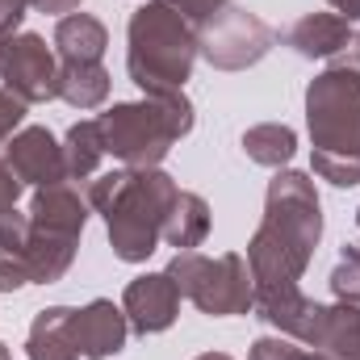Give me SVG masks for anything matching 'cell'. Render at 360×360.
I'll list each match as a JSON object with an SVG mask.
<instances>
[{
	"mask_svg": "<svg viewBox=\"0 0 360 360\" xmlns=\"http://www.w3.org/2000/svg\"><path fill=\"white\" fill-rule=\"evenodd\" d=\"M319 360H331V356H323V352H319Z\"/></svg>",
	"mask_w": 360,
	"mask_h": 360,
	"instance_id": "cell-35",
	"label": "cell"
},
{
	"mask_svg": "<svg viewBox=\"0 0 360 360\" xmlns=\"http://www.w3.org/2000/svg\"><path fill=\"white\" fill-rule=\"evenodd\" d=\"M105 160V134H101V122H76L63 139V164H68V180H89L96 176Z\"/></svg>",
	"mask_w": 360,
	"mask_h": 360,
	"instance_id": "cell-21",
	"label": "cell"
},
{
	"mask_svg": "<svg viewBox=\"0 0 360 360\" xmlns=\"http://www.w3.org/2000/svg\"><path fill=\"white\" fill-rule=\"evenodd\" d=\"M248 360H319V352H306V348H297L293 340H281V335H264V340L252 344Z\"/></svg>",
	"mask_w": 360,
	"mask_h": 360,
	"instance_id": "cell-23",
	"label": "cell"
},
{
	"mask_svg": "<svg viewBox=\"0 0 360 360\" xmlns=\"http://www.w3.org/2000/svg\"><path fill=\"white\" fill-rule=\"evenodd\" d=\"M25 4H30V8H38V13H63V17L80 8V0H25Z\"/></svg>",
	"mask_w": 360,
	"mask_h": 360,
	"instance_id": "cell-30",
	"label": "cell"
},
{
	"mask_svg": "<svg viewBox=\"0 0 360 360\" xmlns=\"http://www.w3.org/2000/svg\"><path fill=\"white\" fill-rule=\"evenodd\" d=\"M335 63H340V68H356L360 72V34H352V42L335 55Z\"/></svg>",
	"mask_w": 360,
	"mask_h": 360,
	"instance_id": "cell-31",
	"label": "cell"
},
{
	"mask_svg": "<svg viewBox=\"0 0 360 360\" xmlns=\"http://www.w3.org/2000/svg\"><path fill=\"white\" fill-rule=\"evenodd\" d=\"M323 235L319 193L306 172H276L269 180L264 222L248 243V269L256 289H293Z\"/></svg>",
	"mask_w": 360,
	"mask_h": 360,
	"instance_id": "cell-1",
	"label": "cell"
},
{
	"mask_svg": "<svg viewBox=\"0 0 360 360\" xmlns=\"http://www.w3.org/2000/svg\"><path fill=\"white\" fill-rule=\"evenodd\" d=\"M243 151H248V160H256L264 168H281V164L293 160L297 134L289 126H281V122H264V126H252L243 134Z\"/></svg>",
	"mask_w": 360,
	"mask_h": 360,
	"instance_id": "cell-22",
	"label": "cell"
},
{
	"mask_svg": "<svg viewBox=\"0 0 360 360\" xmlns=\"http://www.w3.org/2000/svg\"><path fill=\"white\" fill-rule=\"evenodd\" d=\"M0 84L17 92L25 105L59 96V63L38 34H13L0 42Z\"/></svg>",
	"mask_w": 360,
	"mask_h": 360,
	"instance_id": "cell-8",
	"label": "cell"
},
{
	"mask_svg": "<svg viewBox=\"0 0 360 360\" xmlns=\"http://www.w3.org/2000/svg\"><path fill=\"white\" fill-rule=\"evenodd\" d=\"M252 310H256V319H264L269 327H276L281 335H289V340H297V344H306V348H310L314 327H319V319H323V306L310 302L297 285H293V289H256Z\"/></svg>",
	"mask_w": 360,
	"mask_h": 360,
	"instance_id": "cell-12",
	"label": "cell"
},
{
	"mask_svg": "<svg viewBox=\"0 0 360 360\" xmlns=\"http://www.w3.org/2000/svg\"><path fill=\"white\" fill-rule=\"evenodd\" d=\"M84 218H89V197H80V188L72 180H59V184H42L34 193V205H30V222L42 226V231H59V235H76L84 231Z\"/></svg>",
	"mask_w": 360,
	"mask_h": 360,
	"instance_id": "cell-13",
	"label": "cell"
},
{
	"mask_svg": "<svg viewBox=\"0 0 360 360\" xmlns=\"http://www.w3.org/2000/svg\"><path fill=\"white\" fill-rule=\"evenodd\" d=\"M0 360H13V356H8V348H4V344H0Z\"/></svg>",
	"mask_w": 360,
	"mask_h": 360,
	"instance_id": "cell-34",
	"label": "cell"
},
{
	"mask_svg": "<svg viewBox=\"0 0 360 360\" xmlns=\"http://www.w3.org/2000/svg\"><path fill=\"white\" fill-rule=\"evenodd\" d=\"M96 122L105 134V155L122 160L126 168H160L172 143L193 130V105L184 92H168V96L113 105Z\"/></svg>",
	"mask_w": 360,
	"mask_h": 360,
	"instance_id": "cell-4",
	"label": "cell"
},
{
	"mask_svg": "<svg viewBox=\"0 0 360 360\" xmlns=\"http://www.w3.org/2000/svg\"><path fill=\"white\" fill-rule=\"evenodd\" d=\"M310 348L331 360H360V306H352V302L323 306Z\"/></svg>",
	"mask_w": 360,
	"mask_h": 360,
	"instance_id": "cell-16",
	"label": "cell"
},
{
	"mask_svg": "<svg viewBox=\"0 0 360 360\" xmlns=\"http://www.w3.org/2000/svg\"><path fill=\"white\" fill-rule=\"evenodd\" d=\"M272 42H276V34L269 25L235 4H222L210 21L197 25V55H205L218 72H243V68L260 63Z\"/></svg>",
	"mask_w": 360,
	"mask_h": 360,
	"instance_id": "cell-7",
	"label": "cell"
},
{
	"mask_svg": "<svg viewBox=\"0 0 360 360\" xmlns=\"http://www.w3.org/2000/svg\"><path fill=\"white\" fill-rule=\"evenodd\" d=\"M197 63V25L172 0H151L130 17V80L147 96L184 92V80Z\"/></svg>",
	"mask_w": 360,
	"mask_h": 360,
	"instance_id": "cell-3",
	"label": "cell"
},
{
	"mask_svg": "<svg viewBox=\"0 0 360 360\" xmlns=\"http://www.w3.org/2000/svg\"><path fill=\"white\" fill-rule=\"evenodd\" d=\"M72 344L84 360H105V356H117L126 348V335H130V323H126V310L96 297L89 302L84 310H72Z\"/></svg>",
	"mask_w": 360,
	"mask_h": 360,
	"instance_id": "cell-10",
	"label": "cell"
},
{
	"mask_svg": "<svg viewBox=\"0 0 360 360\" xmlns=\"http://www.w3.org/2000/svg\"><path fill=\"white\" fill-rule=\"evenodd\" d=\"M285 42L302 55V59H335L348 42H352V21H344L340 13H306Z\"/></svg>",
	"mask_w": 360,
	"mask_h": 360,
	"instance_id": "cell-14",
	"label": "cell"
},
{
	"mask_svg": "<svg viewBox=\"0 0 360 360\" xmlns=\"http://www.w3.org/2000/svg\"><path fill=\"white\" fill-rule=\"evenodd\" d=\"M331 289H335L340 302L360 306V260H352L348 252L340 256V264H335V272H331Z\"/></svg>",
	"mask_w": 360,
	"mask_h": 360,
	"instance_id": "cell-24",
	"label": "cell"
},
{
	"mask_svg": "<svg viewBox=\"0 0 360 360\" xmlns=\"http://www.w3.org/2000/svg\"><path fill=\"white\" fill-rule=\"evenodd\" d=\"M21 285H30V272L21 264V256L0 248V293H13V289H21Z\"/></svg>",
	"mask_w": 360,
	"mask_h": 360,
	"instance_id": "cell-27",
	"label": "cell"
},
{
	"mask_svg": "<svg viewBox=\"0 0 360 360\" xmlns=\"http://www.w3.org/2000/svg\"><path fill=\"white\" fill-rule=\"evenodd\" d=\"M172 4H176L193 25H201V21H210V17H214L222 4H231V0H172Z\"/></svg>",
	"mask_w": 360,
	"mask_h": 360,
	"instance_id": "cell-29",
	"label": "cell"
},
{
	"mask_svg": "<svg viewBox=\"0 0 360 360\" xmlns=\"http://www.w3.org/2000/svg\"><path fill=\"white\" fill-rule=\"evenodd\" d=\"M68 323H72V310H68V306L42 310V314L34 319V327H30V340H25L30 360H84L76 352V344H72Z\"/></svg>",
	"mask_w": 360,
	"mask_h": 360,
	"instance_id": "cell-18",
	"label": "cell"
},
{
	"mask_svg": "<svg viewBox=\"0 0 360 360\" xmlns=\"http://www.w3.org/2000/svg\"><path fill=\"white\" fill-rule=\"evenodd\" d=\"M314 172L340 188L360 184V72L331 68L306 89Z\"/></svg>",
	"mask_w": 360,
	"mask_h": 360,
	"instance_id": "cell-2",
	"label": "cell"
},
{
	"mask_svg": "<svg viewBox=\"0 0 360 360\" xmlns=\"http://www.w3.org/2000/svg\"><path fill=\"white\" fill-rule=\"evenodd\" d=\"M76 235H59V231H42V226H30V239H25V248L17 252L21 256V264L30 272V281H42V285H51V281H59L63 272L72 269V260H76Z\"/></svg>",
	"mask_w": 360,
	"mask_h": 360,
	"instance_id": "cell-15",
	"label": "cell"
},
{
	"mask_svg": "<svg viewBox=\"0 0 360 360\" xmlns=\"http://www.w3.org/2000/svg\"><path fill=\"white\" fill-rule=\"evenodd\" d=\"M122 310H126V323L130 331L139 335H160L176 323L180 310V289L168 272H147V276H134L122 293Z\"/></svg>",
	"mask_w": 360,
	"mask_h": 360,
	"instance_id": "cell-9",
	"label": "cell"
},
{
	"mask_svg": "<svg viewBox=\"0 0 360 360\" xmlns=\"http://www.w3.org/2000/svg\"><path fill=\"white\" fill-rule=\"evenodd\" d=\"M30 214H21V210H8V214H0V248L4 252H21L25 248V239H30Z\"/></svg>",
	"mask_w": 360,
	"mask_h": 360,
	"instance_id": "cell-25",
	"label": "cell"
},
{
	"mask_svg": "<svg viewBox=\"0 0 360 360\" xmlns=\"http://www.w3.org/2000/svg\"><path fill=\"white\" fill-rule=\"evenodd\" d=\"M105 46H109V30L96 17H89V13L59 17V25H55V51H59L63 63H101Z\"/></svg>",
	"mask_w": 360,
	"mask_h": 360,
	"instance_id": "cell-17",
	"label": "cell"
},
{
	"mask_svg": "<svg viewBox=\"0 0 360 360\" xmlns=\"http://www.w3.org/2000/svg\"><path fill=\"white\" fill-rule=\"evenodd\" d=\"M109 96V72L101 63H59V101L72 109H96Z\"/></svg>",
	"mask_w": 360,
	"mask_h": 360,
	"instance_id": "cell-20",
	"label": "cell"
},
{
	"mask_svg": "<svg viewBox=\"0 0 360 360\" xmlns=\"http://www.w3.org/2000/svg\"><path fill=\"white\" fill-rule=\"evenodd\" d=\"M344 21H360V0H327Z\"/></svg>",
	"mask_w": 360,
	"mask_h": 360,
	"instance_id": "cell-32",
	"label": "cell"
},
{
	"mask_svg": "<svg viewBox=\"0 0 360 360\" xmlns=\"http://www.w3.org/2000/svg\"><path fill=\"white\" fill-rule=\"evenodd\" d=\"M21 117H25V101H21L17 92L0 89V147L13 139V130L21 126Z\"/></svg>",
	"mask_w": 360,
	"mask_h": 360,
	"instance_id": "cell-26",
	"label": "cell"
},
{
	"mask_svg": "<svg viewBox=\"0 0 360 360\" xmlns=\"http://www.w3.org/2000/svg\"><path fill=\"white\" fill-rule=\"evenodd\" d=\"M197 360H231L226 352H205V356H197Z\"/></svg>",
	"mask_w": 360,
	"mask_h": 360,
	"instance_id": "cell-33",
	"label": "cell"
},
{
	"mask_svg": "<svg viewBox=\"0 0 360 360\" xmlns=\"http://www.w3.org/2000/svg\"><path fill=\"white\" fill-rule=\"evenodd\" d=\"M176 180L160 168H130V180L122 188V197L105 210L109 222V243L117 252V260L139 264L155 252V243L164 239V218L176 201Z\"/></svg>",
	"mask_w": 360,
	"mask_h": 360,
	"instance_id": "cell-5",
	"label": "cell"
},
{
	"mask_svg": "<svg viewBox=\"0 0 360 360\" xmlns=\"http://www.w3.org/2000/svg\"><path fill=\"white\" fill-rule=\"evenodd\" d=\"M4 160L17 172L21 184H59L68 180V164H63V147L51 139V130L42 126H25L4 143Z\"/></svg>",
	"mask_w": 360,
	"mask_h": 360,
	"instance_id": "cell-11",
	"label": "cell"
},
{
	"mask_svg": "<svg viewBox=\"0 0 360 360\" xmlns=\"http://www.w3.org/2000/svg\"><path fill=\"white\" fill-rule=\"evenodd\" d=\"M17 197H21V180L8 168V160H0V214L17 210Z\"/></svg>",
	"mask_w": 360,
	"mask_h": 360,
	"instance_id": "cell-28",
	"label": "cell"
},
{
	"mask_svg": "<svg viewBox=\"0 0 360 360\" xmlns=\"http://www.w3.org/2000/svg\"><path fill=\"white\" fill-rule=\"evenodd\" d=\"M168 276L176 281L180 297H188L205 314H248L256 297V281L243 256H201V252H176L168 264Z\"/></svg>",
	"mask_w": 360,
	"mask_h": 360,
	"instance_id": "cell-6",
	"label": "cell"
},
{
	"mask_svg": "<svg viewBox=\"0 0 360 360\" xmlns=\"http://www.w3.org/2000/svg\"><path fill=\"white\" fill-rule=\"evenodd\" d=\"M205 235H210V205L197 193H184L180 188L172 210H168V218H164V239L176 252H193V248H201Z\"/></svg>",
	"mask_w": 360,
	"mask_h": 360,
	"instance_id": "cell-19",
	"label": "cell"
}]
</instances>
